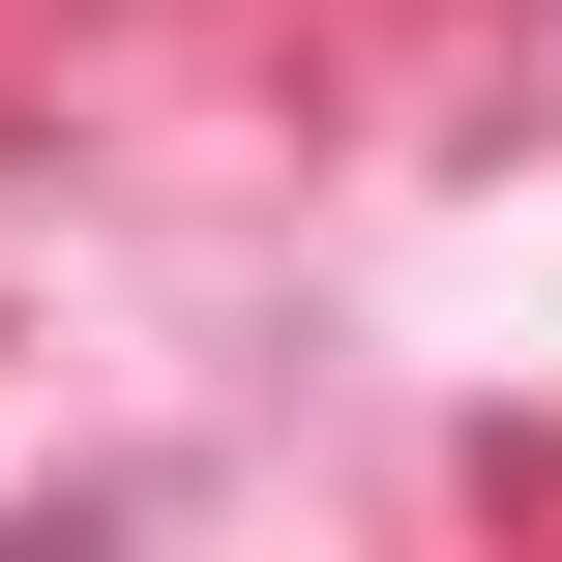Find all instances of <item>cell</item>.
Here are the masks:
<instances>
[{"mask_svg":"<svg viewBox=\"0 0 562 562\" xmlns=\"http://www.w3.org/2000/svg\"><path fill=\"white\" fill-rule=\"evenodd\" d=\"M0 562H119V504H0Z\"/></svg>","mask_w":562,"mask_h":562,"instance_id":"1","label":"cell"}]
</instances>
